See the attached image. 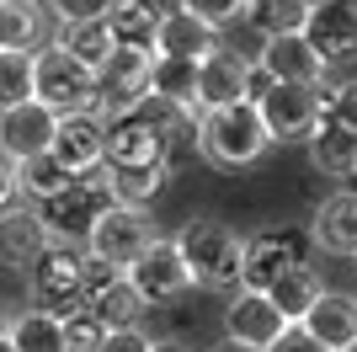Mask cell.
<instances>
[{"instance_id": "obj_40", "label": "cell", "mask_w": 357, "mask_h": 352, "mask_svg": "<svg viewBox=\"0 0 357 352\" xmlns=\"http://www.w3.org/2000/svg\"><path fill=\"white\" fill-rule=\"evenodd\" d=\"M278 86V80H272V70L267 64H261V59H245V102H261V96H267V91Z\"/></svg>"}, {"instance_id": "obj_17", "label": "cell", "mask_w": 357, "mask_h": 352, "mask_svg": "<svg viewBox=\"0 0 357 352\" xmlns=\"http://www.w3.org/2000/svg\"><path fill=\"white\" fill-rule=\"evenodd\" d=\"M310 240L314 251H331V256H357V187L320 198V208L310 219Z\"/></svg>"}, {"instance_id": "obj_24", "label": "cell", "mask_w": 357, "mask_h": 352, "mask_svg": "<svg viewBox=\"0 0 357 352\" xmlns=\"http://www.w3.org/2000/svg\"><path fill=\"white\" fill-rule=\"evenodd\" d=\"M326 293V283H320V267L314 262H298V267H288L283 278L267 288V299L278 305V315H283L288 325H298L304 315H310V305Z\"/></svg>"}, {"instance_id": "obj_13", "label": "cell", "mask_w": 357, "mask_h": 352, "mask_svg": "<svg viewBox=\"0 0 357 352\" xmlns=\"http://www.w3.org/2000/svg\"><path fill=\"white\" fill-rule=\"evenodd\" d=\"M54 129H59V112L43 107L38 96L6 107V112H0V155H11V161L43 155V149L54 145Z\"/></svg>"}, {"instance_id": "obj_44", "label": "cell", "mask_w": 357, "mask_h": 352, "mask_svg": "<svg viewBox=\"0 0 357 352\" xmlns=\"http://www.w3.org/2000/svg\"><path fill=\"white\" fill-rule=\"evenodd\" d=\"M6 325H11V315H6V309H0V337H6Z\"/></svg>"}, {"instance_id": "obj_36", "label": "cell", "mask_w": 357, "mask_h": 352, "mask_svg": "<svg viewBox=\"0 0 357 352\" xmlns=\"http://www.w3.org/2000/svg\"><path fill=\"white\" fill-rule=\"evenodd\" d=\"M176 6L192 11V16H203L208 27H229V22L245 16V0H176Z\"/></svg>"}, {"instance_id": "obj_20", "label": "cell", "mask_w": 357, "mask_h": 352, "mask_svg": "<svg viewBox=\"0 0 357 352\" xmlns=\"http://www.w3.org/2000/svg\"><path fill=\"white\" fill-rule=\"evenodd\" d=\"M298 325H304V331H310V337L320 342L326 352H342L347 342L357 337V299H352V293L326 288V293L310 305V315H304Z\"/></svg>"}, {"instance_id": "obj_2", "label": "cell", "mask_w": 357, "mask_h": 352, "mask_svg": "<svg viewBox=\"0 0 357 352\" xmlns=\"http://www.w3.org/2000/svg\"><path fill=\"white\" fill-rule=\"evenodd\" d=\"M171 240H176V251L187 256L197 288H213V293H235V288H240V256H245V235H235L224 219L192 214V219L181 224Z\"/></svg>"}, {"instance_id": "obj_34", "label": "cell", "mask_w": 357, "mask_h": 352, "mask_svg": "<svg viewBox=\"0 0 357 352\" xmlns=\"http://www.w3.org/2000/svg\"><path fill=\"white\" fill-rule=\"evenodd\" d=\"M107 337V325L91 315V309H75L70 321H64V352H96Z\"/></svg>"}, {"instance_id": "obj_31", "label": "cell", "mask_w": 357, "mask_h": 352, "mask_svg": "<svg viewBox=\"0 0 357 352\" xmlns=\"http://www.w3.org/2000/svg\"><path fill=\"white\" fill-rule=\"evenodd\" d=\"M16 176H22V198H27V203H43V198H54L59 187H70V171H64V161L54 149L16 161Z\"/></svg>"}, {"instance_id": "obj_10", "label": "cell", "mask_w": 357, "mask_h": 352, "mask_svg": "<svg viewBox=\"0 0 357 352\" xmlns=\"http://www.w3.org/2000/svg\"><path fill=\"white\" fill-rule=\"evenodd\" d=\"M304 38L320 54L326 70H347L357 64V6H342V0H320L304 22Z\"/></svg>"}, {"instance_id": "obj_26", "label": "cell", "mask_w": 357, "mask_h": 352, "mask_svg": "<svg viewBox=\"0 0 357 352\" xmlns=\"http://www.w3.org/2000/svg\"><path fill=\"white\" fill-rule=\"evenodd\" d=\"M6 342L16 352H64V321L48 315V309H16L11 325H6Z\"/></svg>"}, {"instance_id": "obj_27", "label": "cell", "mask_w": 357, "mask_h": 352, "mask_svg": "<svg viewBox=\"0 0 357 352\" xmlns=\"http://www.w3.org/2000/svg\"><path fill=\"white\" fill-rule=\"evenodd\" d=\"M171 182L165 166H107V187H112V203L123 208H149L160 198V187Z\"/></svg>"}, {"instance_id": "obj_9", "label": "cell", "mask_w": 357, "mask_h": 352, "mask_svg": "<svg viewBox=\"0 0 357 352\" xmlns=\"http://www.w3.org/2000/svg\"><path fill=\"white\" fill-rule=\"evenodd\" d=\"M261 123H267L272 145H294V139H310L314 123H320V91L298 86V80H278V86L256 102Z\"/></svg>"}, {"instance_id": "obj_33", "label": "cell", "mask_w": 357, "mask_h": 352, "mask_svg": "<svg viewBox=\"0 0 357 352\" xmlns=\"http://www.w3.org/2000/svg\"><path fill=\"white\" fill-rule=\"evenodd\" d=\"M314 91H320V117L357 133V80H320Z\"/></svg>"}, {"instance_id": "obj_28", "label": "cell", "mask_w": 357, "mask_h": 352, "mask_svg": "<svg viewBox=\"0 0 357 352\" xmlns=\"http://www.w3.org/2000/svg\"><path fill=\"white\" fill-rule=\"evenodd\" d=\"M86 309L96 315V321L107 325V331H118V325H139L149 315V305L139 299V288L128 278H118V283H107V288H96L86 299Z\"/></svg>"}, {"instance_id": "obj_23", "label": "cell", "mask_w": 357, "mask_h": 352, "mask_svg": "<svg viewBox=\"0 0 357 352\" xmlns=\"http://www.w3.org/2000/svg\"><path fill=\"white\" fill-rule=\"evenodd\" d=\"M48 43V11L43 0H0V48L38 54Z\"/></svg>"}, {"instance_id": "obj_35", "label": "cell", "mask_w": 357, "mask_h": 352, "mask_svg": "<svg viewBox=\"0 0 357 352\" xmlns=\"http://www.w3.org/2000/svg\"><path fill=\"white\" fill-rule=\"evenodd\" d=\"M112 0H43V11L54 27H75V22H102Z\"/></svg>"}, {"instance_id": "obj_43", "label": "cell", "mask_w": 357, "mask_h": 352, "mask_svg": "<svg viewBox=\"0 0 357 352\" xmlns=\"http://www.w3.org/2000/svg\"><path fill=\"white\" fill-rule=\"evenodd\" d=\"M149 352H181L176 342H149Z\"/></svg>"}, {"instance_id": "obj_7", "label": "cell", "mask_w": 357, "mask_h": 352, "mask_svg": "<svg viewBox=\"0 0 357 352\" xmlns=\"http://www.w3.org/2000/svg\"><path fill=\"white\" fill-rule=\"evenodd\" d=\"M314 240L304 230H256L245 235V256H240V288H256L267 293L272 283L283 278L288 267L310 262Z\"/></svg>"}, {"instance_id": "obj_16", "label": "cell", "mask_w": 357, "mask_h": 352, "mask_svg": "<svg viewBox=\"0 0 357 352\" xmlns=\"http://www.w3.org/2000/svg\"><path fill=\"white\" fill-rule=\"evenodd\" d=\"M245 59L251 54L235 48H213L208 59H197V112L245 102Z\"/></svg>"}, {"instance_id": "obj_30", "label": "cell", "mask_w": 357, "mask_h": 352, "mask_svg": "<svg viewBox=\"0 0 357 352\" xmlns=\"http://www.w3.org/2000/svg\"><path fill=\"white\" fill-rule=\"evenodd\" d=\"M48 43H59L64 54H75L80 64H91V70H102L107 54H112V32H107V22H75V27H54L48 32Z\"/></svg>"}, {"instance_id": "obj_22", "label": "cell", "mask_w": 357, "mask_h": 352, "mask_svg": "<svg viewBox=\"0 0 357 352\" xmlns=\"http://www.w3.org/2000/svg\"><path fill=\"white\" fill-rule=\"evenodd\" d=\"M160 6L155 0H112L107 6V32H112V43L118 48H144V54H155V27H160Z\"/></svg>"}, {"instance_id": "obj_45", "label": "cell", "mask_w": 357, "mask_h": 352, "mask_svg": "<svg viewBox=\"0 0 357 352\" xmlns=\"http://www.w3.org/2000/svg\"><path fill=\"white\" fill-rule=\"evenodd\" d=\"M0 352H16V347H11V342H6V337H0Z\"/></svg>"}, {"instance_id": "obj_5", "label": "cell", "mask_w": 357, "mask_h": 352, "mask_svg": "<svg viewBox=\"0 0 357 352\" xmlns=\"http://www.w3.org/2000/svg\"><path fill=\"white\" fill-rule=\"evenodd\" d=\"M112 208V187H107V166L102 171H86V176H70V187H59L54 198L38 203L48 235L54 240H86V230Z\"/></svg>"}, {"instance_id": "obj_11", "label": "cell", "mask_w": 357, "mask_h": 352, "mask_svg": "<svg viewBox=\"0 0 357 352\" xmlns=\"http://www.w3.org/2000/svg\"><path fill=\"white\" fill-rule=\"evenodd\" d=\"M288 331V321L278 315V305H272L267 293L256 288H235L229 293V305H224V337L240 342V347H272V342Z\"/></svg>"}, {"instance_id": "obj_41", "label": "cell", "mask_w": 357, "mask_h": 352, "mask_svg": "<svg viewBox=\"0 0 357 352\" xmlns=\"http://www.w3.org/2000/svg\"><path fill=\"white\" fill-rule=\"evenodd\" d=\"M261 352H326V347H320V342H314L304 325H288L283 337L272 342V347H261Z\"/></svg>"}, {"instance_id": "obj_42", "label": "cell", "mask_w": 357, "mask_h": 352, "mask_svg": "<svg viewBox=\"0 0 357 352\" xmlns=\"http://www.w3.org/2000/svg\"><path fill=\"white\" fill-rule=\"evenodd\" d=\"M208 352H256V347H240V342H229V337H224V342H213Z\"/></svg>"}, {"instance_id": "obj_12", "label": "cell", "mask_w": 357, "mask_h": 352, "mask_svg": "<svg viewBox=\"0 0 357 352\" xmlns=\"http://www.w3.org/2000/svg\"><path fill=\"white\" fill-rule=\"evenodd\" d=\"M48 149L64 161V171H70V176L102 171V166H107V123L96 112H64Z\"/></svg>"}, {"instance_id": "obj_4", "label": "cell", "mask_w": 357, "mask_h": 352, "mask_svg": "<svg viewBox=\"0 0 357 352\" xmlns=\"http://www.w3.org/2000/svg\"><path fill=\"white\" fill-rule=\"evenodd\" d=\"M32 96L54 112H91V96H96V70L80 64L75 54H64L59 43H43L32 54Z\"/></svg>"}, {"instance_id": "obj_21", "label": "cell", "mask_w": 357, "mask_h": 352, "mask_svg": "<svg viewBox=\"0 0 357 352\" xmlns=\"http://www.w3.org/2000/svg\"><path fill=\"white\" fill-rule=\"evenodd\" d=\"M304 145H310V166H314L320 176H336V182L357 176V133H352V129H342V123L320 117Z\"/></svg>"}, {"instance_id": "obj_38", "label": "cell", "mask_w": 357, "mask_h": 352, "mask_svg": "<svg viewBox=\"0 0 357 352\" xmlns=\"http://www.w3.org/2000/svg\"><path fill=\"white\" fill-rule=\"evenodd\" d=\"M149 342H155V337H149L144 325H118V331H107V337H102L96 352H149Z\"/></svg>"}, {"instance_id": "obj_14", "label": "cell", "mask_w": 357, "mask_h": 352, "mask_svg": "<svg viewBox=\"0 0 357 352\" xmlns=\"http://www.w3.org/2000/svg\"><path fill=\"white\" fill-rule=\"evenodd\" d=\"M107 166H165V139L139 107L107 117Z\"/></svg>"}, {"instance_id": "obj_47", "label": "cell", "mask_w": 357, "mask_h": 352, "mask_svg": "<svg viewBox=\"0 0 357 352\" xmlns=\"http://www.w3.org/2000/svg\"><path fill=\"white\" fill-rule=\"evenodd\" d=\"M304 6H320V0H304Z\"/></svg>"}, {"instance_id": "obj_37", "label": "cell", "mask_w": 357, "mask_h": 352, "mask_svg": "<svg viewBox=\"0 0 357 352\" xmlns=\"http://www.w3.org/2000/svg\"><path fill=\"white\" fill-rule=\"evenodd\" d=\"M80 278H86V299H91L96 288H107V283H118V278H123V267L102 262V256H91V251L80 246Z\"/></svg>"}, {"instance_id": "obj_15", "label": "cell", "mask_w": 357, "mask_h": 352, "mask_svg": "<svg viewBox=\"0 0 357 352\" xmlns=\"http://www.w3.org/2000/svg\"><path fill=\"white\" fill-rule=\"evenodd\" d=\"M48 224L38 214V203H16L0 214V267H11V272H27L38 256L48 251Z\"/></svg>"}, {"instance_id": "obj_48", "label": "cell", "mask_w": 357, "mask_h": 352, "mask_svg": "<svg viewBox=\"0 0 357 352\" xmlns=\"http://www.w3.org/2000/svg\"><path fill=\"white\" fill-rule=\"evenodd\" d=\"M352 262H357V256H352Z\"/></svg>"}, {"instance_id": "obj_32", "label": "cell", "mask_w": 357, "mask_h": 352, "mask_svg": "<svg viewBox=\"0 0 357 352\" xmlns=\"http://www.w3.org/2000/svg\"><path fill=\"white\" fill-rule=\"evenodd\" d=\"M32 96V54L22 48H0V112Z\"/></svg>"}, {"instance_id": "obj_46", "label": "cell", "mask_w": 357, "mask_h": 352, "mask_svg": "<svg viewBox=\"0 0 357 352\" xmlns=\"http://www.w3.org/2000/svg\"><path fill=\"white\" fill-rule=\"evenodd\" d=\"M342 352H357V337H352V342H347V347H342Z\"/></svg>"}, {"instance_id": "obj_6", "label": "cell", "mask_w": 357, "mask_h": 352, "mask_svg": "<svg viewBox=\"0 0 357 352\" xmlns=\"http://www.w3.org/2000/svg\"><path fill=\"white\" fill-rule=\"evenodd\" d=\"M123 278L139 288V299H144L149 309H165V305H176L187 288H197V283H192V267H187V256H181L176 240H165V235H155V240L139 251L134 262L123 267Z\"/></svg>"}, {"instance_id": "obj_1", "label": "cell", "mask_w": 357, "mask_h": 352, "mask_svg": "<svg viewBox=\"0 0 357 352\" xmlns=\"http://www.w3.org/2000/svg\"><path fill=\"white\" fill-rule=\"evenodd\" d=\"M272 149V133L256 112V102H235V107H213L197 112V155L219 171H245Z\"/></svg>"}, {"instance_id": "obj_18", "label": "cell", "mask_w": 357, "mask_h": 352, "mask_svg": "<svg viewBox=\"0 0 357 352\" xmlns=\"http://www.w3.org/2000/svg\"><path fill=\"white\" fill-rule=\"evenodd\" d=\"M261 64L272 70V80H298V86H320L326 80V64H320V54L310 48V38L304 32H278V38H261Z\"/></svg>"}, {"instance_id": "obj_29", "label": "cell", "mask_w": 357, "mask_h": 352, "mask_svg": "<svg viewBox=\"0 0 357 352\" xmlns=\"http://www.w3.org/2000/svg\"><path fill=\"white\" fill-rule=\"evenodd\" d=\"M314 6H304V0H245V27L256 32V38H278V32H304V22H310Z\"/></svg>"}, {"instance_id": "obj_8", "label": "cell", "mask_w": 357, "mask_h": 352, "mask_svg": "<svg viewBox=\"0 0 357 352\" xmlns=\"http://www.w3.org/2000/svg\"><path fill=\"white\" fill-rule=\"evenodd\" d=\"M149 240H155V219H149V208H123V203H112L102 219L86 230V240H80V246H86L91 256L112 262V267H128L139 251L149 246Z\"/></svg>"}, {"instance_id": "obj_19", "label": "cell", "mask_w": 357, "mask_h": 352, "mask_svg": "<svg viewBox=\"0 0 357 352\" xmlns=\"http://www.w3.org/2000/svg\"><path fill=\"white\" fill-rule=\"evenodd\" d=\"M219 43V27H208L203 16L192 11H165L160 16V27H155V54H171V59H208Z\"/></svg>"}, {"instance_id": "obj_25", "label": "cell", "mask_w": 357, "mask_h": 352, "mask_svg": "<svg viewBox=\"0 0 357 352\" xmlns=\"http://www.w3.org/2000/svg\"><path fill=\"white\" fill-rule=\"evenodd\" d=\"M149 96H165V102L197 112V59L155 54L149 59Z\"/></svg>"}, {"instance_id": "obj_3", "label": "cell", "mask_w": 357, "mask_h": 352, "mask_svg": "<svg viewBox=\"0 0 357 352\" xmlns=\"http://www.w3.org/2000/svg\"><path fill=\"white\" fill-rule=\"evenodd\" d=\"M22 278H27L32 309H48L59 321H70L75 309H86V278H80V246L75 240H48V251Z\"/></svg>"}, {"instance_id": "obj_39", "label": "cell", "mask_w": 357, "mask_h": 352, "mask_svg": "<svg viewBox=\"0 0 357 352\" xmlns=\"http://www.w3.org/2000/svg\"><path fill=\"white\" fill-rule=\"evenodd\" d=\"M16 203H27V198H22V176H16V161H11V155H0V214H6V208H16Z\"/></svg>"}]
</instances>
